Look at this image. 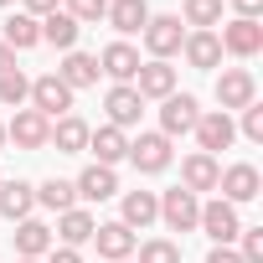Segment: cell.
I'll list each match as a JSON object with an SVG mask.
<instances>
[{
  "label": "cell",
  "mask_w": 263,
  "mask_h": 263,
  "mask_svg": "<svg viewBox=\"0 0 263 263\" xmlns=\"http://www.w3.org/2000/svg\"><path fill=\"white\" fill-rule=\"evenodd\" d=\"M26 98H31V108H36L42 119H62V114L72 108V88H67L57 72H42V78L31 83V93H26Z\"/></svg>",
  "instance_id": "6da1fadb"
},
{
  "label": "cell",
  "mask_w": 263,
  "mask_h": 263,
  "mask_svg": "<svg viewBox=\"0 0 263 263\" xmlns=\"http://www.w3.org/2000/svg\"><path fill=\"white\" fill-rule=\"evenodd\" d=\"M196 227H201V232H206V237H212L217 248H227V242H237V232H242V222H237V206H232V201H222V196L201 206V217H196Z\"/></svg>",
  "instance_id": "7a4b0ae2"
},
{
  "label": "cell",
  "mask_w": 263,
  "mask_h": 263,
  "mask_svg": "<svg viewBox=\"0 0 263 263\" xmlns=\"http://www.w3.org/2000/svg\"><path fill=\"white\" fill-rule=\"evenodd\" d=\"M196 119H201V103H196L191 93H171V98H160V135H165V140L191 135Z\"/></svg>",
  "instance_id": "3957f363"
},
{
  "label": "cell",
  "mask_w": 263,
  "mask_h": 263,
  "mask_svg": "<svg viewBox=\"0 0 263 263\" xmlns=\"http://www.w3.org/2000/svg\"><path fill=\"white\" fill-rule=\"evenodd\" d=\"M140 36H145V47H150V57H155V62H165V57H171V52H181V42H186L181 16H150Z\"/></svg>",
  "instance_id": "277c9868"
},
{
  "label": "cell",
  "mask_w": 263,
  "mask_h": 263,
  "mask_svg": "<svg viewBox=\"0 0 263 263\" xmlns=\"http://www.w3.org/2000/svg\"><path fill=\"white\" fill-rule=\"evenodd\" d=\"M258 98V83H253V72L248 67H222V78H217V103H222V114H232V108H248Z\"/></svg>",
  "instance_id": "5b68a950"
},
{
  "label": "cell",
  "mask_w": 263,
  "mask_h": 263,
  "mask_svg": "<svg viewBox=\"0 0 263 263\" xmlns=\"http://www.w3.org/2000/svg\"><path fill=\"white\" fill-rule=\"evenodd\" d=\"M196 145H201V155H217V150H227L232 140H237V124H232V114H222V108H212V114H201L196 119Z\"/></svg>",
  "instance_id": "8992f818"
},
{
  "label": "cell",
  "mask_w": 263,
  "mask_h": 263,
  "mask_svg": "<svg viewBox=\"0 0 263 263\" xmlns=\"http://www.w3.org/2000/svg\"><path fill=\"white\" fill-rule=\"evenodd\" d=\"M129 160H135L140 176H160L171 165V140L165 135H140V140H129Z\"/></svg>",
  "instance_id": "52a82bcc"
},
{
  "label": "cell",
  "mask_w": 263,
  "mask_h": 263,
  "mask_svg": "<svg viewBox=\"0 0 263 263\" xmlns=\"http://www.w3.org/2000/svg\"><path fill=\"white\" fill-rule=\"evenodd\" d=\"M160 217H165V227H171V232H191V227H196V217H201V201H196L186 186H176V191H165V196H160Z\"/></svg>",
  "instance_id": "ba28073f"
},
{
  "label": "cell",
  "mask_w": 263,
  "mask_h": 263,
  "mask_svg": "<svg viewBox=\"0 0 263 263\" xmlns=\"http://www.w3.org/2000/svg\"><path fill=\"white\" fill-rule=\"evenodd\" d=\"M129 88H135L140 98H171V93H176V67L150 57V62H140V72H135Z\"/></svg>",
  "instance_id": "9c48e42d"
},
{
  "label": "cell",
  "mask_w": 263,
  "mask_h": 263,
  "mask_svg": "<svg viewBox=\"0 0 263 263\" xmlns=\"http://www.w3.org/2000/svg\"><path fill=\"white\" fill-rule=\"evenodd\" d=\"M103 108H108V124H114V129H129V124H140L145 98L129 88V83H114V88H108V98H103Z\"/></svg>",
  "instance_id": "30bf717a"
},
{
  "label": "cell",
  "mask_w": 263,
  "mask_h": 263,
  "mask_svg": "<svg viewBox=\"0 0 263 263\" xmlns=\"http://www.w3.org/2000/svg\"><path fill=\"white\" fill-rule=\"evenodd\" d=\"M217 42H222V52H232V57H253V52H263V26L237 16V21H227V26H222V36H217Z\"/></svg>",
  "instance_id": "8fae6325"
},
{
  "label": "cell",
  "mask_w": 263,
  "mask_h": 263,
  "mask_svg": "<svg viewBox=\"0 0 263 263\" xmlns=\"http://www.w3.org/2000/svg\"><path fill=\"white\" fill-rule=\"evenodd\" d=\"M217 176H222V165H217V155H186L181 160V186L191 191V196H201V191H217Z\"/></svg>",
  "instance_id": "7c38bea8"
},
{
  "label": "cell",
  "mask_w": 263,
  "mask_h": 263,
  "mask_svg": "<svg viewBox=\"0 0 263 263\" xmlns=\"http://www.w3.org/2000/svg\"><path fill=\"white\" fill-rule=\"evenodd\" d=\"M6 135H11L21 150H42V145H47V135H52V119H42L36 108H16V119H11Z\"/></svg>",
  "instance_id": "4fadbf2b"
},
{
  "label": "cell",
  "mask_w": 263,
  "mask_h": 263,
  "mask_svg": "<svg viewBox=\"0 0 263 263\" xmlns=\"http://www.w3.org/2000/svg\"><path fill=\"white\" fill-rule=\"evenodd\" d=\"M98 72H108L114 83H135V72H140V52L129 47V42H108L103 57H98Z\"/></svg>",
  "instance_id": "5bb4252c"
},
{
  "label": "cell",
  "mask_w": 263,
  "mask_h": 263,
  "mask_svg": "<svg viewBox=\"0 0 263 263\" xmlns=\"http://www.w3.org/2000/svg\"><path fill=\"white\" fill-rule=\"evenodd\" d=\"M181 52H186V62H191L196 72H212V67L222 62V42H217V31H186Z\"/></svg>",
  "instance_id": "9a60e30c"
},
{
  "label": "cell",
  "mask_w": 263,
  "mask_h": 263,
  "mask_svg": "<svg viewBox=\"0 0 263 263\" xmlns=\"http://www.w3.org/2000/svg\"><path fill=\"white\" fill-rule=\"evenodd\" d=\"M217 191H222V201H253L258 196V171L253 165H227L222 176H217Z\"/></svg>",
  "instance_id": "2e32d148"
},
{
  "label": "cell",
  "mask_w": 263,
  "mask_h": 263,
  "mask_svg": "<svg viewBox=\"0 0 263 263\" xmlns=\"http://www.w3.org/2000/svg\"><path fill=\"white\" fill-rule=\"evenodd\" d=\"M31 206H36V186H26V181H0V217H6V222H26Z\"/></svg>",
  "instance_id": "e0dca14e"
},
{
  "label": "cell",
  "mask_w": 263,
  "mask_h": 263,
  "mask_svg": "<svg viewBox=\"0 0 263 263\" xmlns=\"http://www.w3.org/2000/svg\"><path fill=\"white\" fill-rule=\"evenodd\" d=\"M93 242H98V253L114 258V263H124L129 253H135V232H129L124 222H98V227H93Z\"/></svg>",
  "instance_id": "ac0fdd59"
},
{
  "label": "cell",
  "mask_w": 263,
  "mask_h": 263,
  "mask_svg": "<svg viewBox=\"0 0 263 263\" xmlns=\"http://www.w3.org/2000/svg\"><path fill=\"white\" fill-rule=\"evenodd\" d=\"M72 186H78L83 201H108V196H119V176H114V165H88Z\"/></svg>",
  "instance_id": "d6986e66"
},
{
  "label": "cell",
  "mask_w": 263,
  "mask_h": 263,
  "mask_svg": "<svg viewBox=\"0 0 263 263\" xmlns=\"http://www.w3.org/2000/svg\"><path fill=\"white\" fill-rule=\"evenodd\" d=\"M88 150L98 155V165H114V160H124V155H129V135H124V129H114V124L88 129Z\"/></svg>",
  "instance_id": "ffe728a7"
},
{
  "label": "cell",
  "mask_w": 263,
  "mask_h": 263,
  "mask_svg": "<svg viewBox=\"0 0 263 263\" xmlns=\"http://www.w3.org/2000/svg\"><path fill=\"white\" fill-rule=\"evenodd\" d=\"M114 31H145V21H150V6L145 0H108V16H103Z\"/></svg>",
  "instance_id": "44dd1931"
},
{
  "label": "cell",
  "mask_w": 263,
  "mask_h": 263,
  "mask_svg": "<svg viewBox=\"0 0 263 263\" xmlns=\"http://www.w3.org/2000/svg\"><path fill=\"white\" fill-rule=\"evenodd\" d=\"M57 78L78 93V88H93L98 83V57H88V52H67L62 57V67H57Z\"/></svg>",
  "instance_id": "7402d4cb"
},
{
  "label": "cell",
  "mask_w": 263,
  "mask_h": 263,
  "mask_svg": "<svg viewBox=\"0 0 263 263\" xmlns=\"http://www.w3.org/2000/svg\"><path fill=\"white\" fill-rule=\"evenodd\" d=\"M155 217H160V196H155V191H129V196H124V217H119V222H124L129 232H135V227H150Z\"/></svg>",
  "instance_id": "603a6c76"
},
{
  "label": "cell",
  "mask_w": 263,
  "mask_h": 263,
  "mask_svg": "<svg viewBox=\"0 0 263 263\" xmlns=\"http://www.w3.org/2000/svg\"><path fill=\"white\" fill-rule=\"evenodd\" d=\"M47 145H57L62 155H78V150H88V124H83V119H72V114H62V119L52 124Z\"/></svg>",
  "instance_id": "cb8c5ba5"
},
{
  "label": "cell",
  "mask_w": 263,
  "mask_h": 263,
  "mask_svg": "<svg viewBox=\"0 0 263 263\" xmlns=\"http://www.w3.org/2000/svg\"><path fill=\"white\" fill-rule=\"evenodd\" d=\"M93 217L83 212V206H72V212H57V237H62V248H78V242H93Z\"/></svg>",
  "instance_id": "d4e9b609"
},
{
  "label": "cell",
  "mask_w": 263,
  "mask_h": 263,
  "mask_svg": "<svg viewBox=\"0 0 263 263\" xmlns=\"http://www.w3.org/2000/svg\"><path fill=\"white\" fill-rule=\"evenodd\" d=\"M16 253L21 258H42V253H52V227L47 222H16Z\"/></svg>",
  "instance_id": "484cf974"
},
{
  "label": "cell",
  "mask_w": 263,
  "mask_h": 263,
  "mask_svg": "<svg viewBox=\"0 0 263 263\" xmlns=\"http://www.w3.org/2000/svg\"><path fill=\"white\" fill-rule=\"evenodd\" d=\"M78 31H83V26H78L67 11H52V16H42V42H52V47H62V52H72Z\"/></svg>",
  "instance_id": "4316f807"
},
{
  "label": "cell",
  "mask_w": 263,
  "mask_h": 263,
  "mask_svg": "<svg viewBox=\"0 0 263 263\" xmlns=\"http://www.w3.org/2000/svg\"><path fill=\"white\" fill-rule=\"evenodd\" d=\"M36 42H42V21H36V16L21 11V16L6 21V47H11V52H26V47H36Z\"/></svg>",
  "instance_id": "83f0119b"
},
{
  "label": "cell",
  "mask_w": 263,
  "mask_h": 263,
  "mask_svg": "<svg viewBox=\"0 0 263 263\" xmlns=\"http://www.w3.org/2000/svg\"><path fill=\"white\" fill-rule=\"evenodd\" d=\"M36 201H42V206H52V212H72V206H78V186H72V181H62V176H52V181H42V186H36Z\"/></svg>",
  "instance_id": "f1b7e54d"
},
{
  "label": "cell",
  "mask_w": 263,
  "mask_h": 263,
  "mask_svg": "<svg viewBox=\"0 0 263 263\" xmlns=\"http://www.w3.org/2000/svg\"><path fill=\"white\" fill-rule=\"evenodd\" d=\"M186 26H196V31L222 26V0H186Z\"/></svg>",
  "instance_id": "f546056e"
},
{
  "label": "cell",
  "mask_w": 263,
  "mask_h": 263,
  "mask_svg": "<svg viewBox=\"0 0 263 263\" xmlns=\"http://www.w3.org/2000/svg\"><path fill=\"white\" fill-rule=\"evenodd\" d=\"M26 93H31V78H26L21 67L0 72V103H6V108H21V103H26Z\"/></svg>",
  "instance_id": "4dcf8cb0"
},
{
  "label": "cell",
  "mask_w": 263,
  "mask_h": 263,
  "mask_svg": "<svg viewBox=\"0 0 263 263\" xmlns=\"http://www.w3.org/2000/svg\"><path fill=\"white\" fill-rule=\"evenodd\" d=\"M140 263H181V248H176L171 237H150V242L140 248Z\"/></svg>",
  "instance_id": "1f68e13d"
},
{
  "label": "cell",
  "mask_w": 263,
  "mask_h": 263,
  "mask_svg": "<svg viewBox=\"0 0 263 263\" xmlns=\"http://www.w3.org/2000/svg\"><path fill=\"white\" fill-rule=\"evenodd\" d=\"M67 16L83 26V21H103L108 16V0H67Z\"/></svg>",
  "instance_id": "d6a6232c"
},
{
  "label": "cell",
  "mask_w": 263,
  "mask_h": 263,
  "mask_svg": "<svg viewBox=\"0 0 263 263\" xmlns=\"http://www.w3.org/2000/svg\"><path fill=\"white\" fill-rule=\"evenodd\" d=\"M237 237H242V253L237 258L242 263H263V227H242Z\"/></svg>",
  "instance_id": "836d02e7"
},
{
  "label": "cell",
  "mask_w": 263,
  "mask_h": 263,
  "mask_svg": "<svg viewBox=\"0 0 263 263\" xmlns=\"http://www.w3.org/2000/svg\"><path fill=\"white\" fill-rule=\"evenodd\" d=\"M242 135H248L253 145H263V108H258V103L242 108Z\"/></svg>",
  "instance_id": "e575fe53"
},
{
  "label": "cell",
  "mask_w": 263,
  "mask_h": 263,
  "mask_svg": "<svg viewBox=\"0 0 263 263\" xmlns=\"http://www.w3.org/2000/svg\"><path fill=\"white\" fill-rule=\"evenodd\" d=\"M232 6H237V16H242V21H258V11H263V0H232Z\"/></svg>",
  "instance_id": "d590c367"
},
{
  "label": "cell",
  "mask_w": 263,
  "mask_h": 263,
  "mask_svg": "<svg viewBox=\"0 0 263 263\" xmlns=\"http://www.w3.org/2000/svg\"><path fill=\"white\" fill-rule=\"evenodd\" d=\"M52 11H57V0H26V16H36V21L52 16Z\"/></svg>",
  "instance_id": "8d00e7d4"
},
{
  "label": "cell",
  "mask_w": 263,
  "mask_h": 263,
  "mask_svg": "<svg viewBox=\"0 0 263 263\" xmlns=\"http://www.w3.org/2000/svg\"><path fill=\"white\" fill-rule=\"evenodd\" d=\"M47 263H83V253H78V248H52Z\"/></svg>",
  "instance_id": "74e56055"
},
{
  "label": "cell",
  "mask_w": 263,
  "mask_h": 263,
  "mask_svg": "<svg viewBox=\"0 0 263 263\" xmlns=\"http://www.w3.org/2000/svg\"><path fill=\"white\" fill-rule=\"evenodd\" d=\"M206 263H242V258H237L232 248H212V253H206Z\"/></svg>",
  "instance_id": "f35d334b"
},
{
  "label": "cell",
  "mask_w": 263,
  "mask_h": 263,
  "mask_svg": "<svg viewBox=\"0 0 263 263\" xmlns=\"http://www.w3.org/2000/svg\"><path fill=\"white\" fill-rule=\"evenodd\" d=\"M11 67H16V52H11L6 42H0V72H11Z\"/></svg>",
  "instance_id": "ab89813d"
},
{
  "label": "cell",
  "mask_w": 263,
  "mask_h": 263,
  "mask_svg": "<svg viewBox=\"0 0 263 263\" xmlns=\"http://www.w3.org/2000/svg\"><path fill=\"white\" fill-rule=\"evenodd\" d=\"M16 263H42V258H16Z\"/></svg>",
  "instance_id": "60d3db41"
},
{
  "label": "cell",
  "mask_w": 263,
  "mask_h": 263,
  "mask_svg": "<svg viewBox=\"0 0 263 263\" xmlns=\"http://www.w3.org/2000/svg\"><path fill=\"white\" fill-rule=\"evenodd\" d=\"M0 145H6V124H0Z\"/></svg>",
  "instance_id": "b9f144b4"
},
{
  "label": "cell",
  "mask_w": 263,
  "mask_h": 263,
  "mask_svg": "<svg viewBox=\"0 0 263 263\" xmlns=\"http://www.w3.org/2000/svg\"><path fill=\"white\" fill-rule=\"evenodd\" d=\"M0 6H16V0H0Z\"/></svg>",
  "instance_id": "7bdbcfd3"
},
{
  "label": "cell",
  "mask_w": 263,
  "mask_h": 263,
  "mask_svg": "<svg viewBox=\"0 0 263 263\" xmlns=\"http://www.w3.org/2000/svg\"><path fill=\"white\" fill-rule=\"evenodd\" d=\"M124 263H129V258H124Z\"/></svg>",
  "instance_id": "ee69618b"
}]
</instances>
